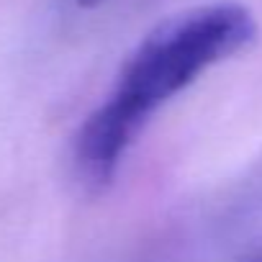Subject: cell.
Masks as SVG:
<instances>
[{
    "label": "cell",
    "mask_w": 262,
    "mask_h": 262,
    "mask_svg": "<svg viewBox=\"0 0 262 262\" xmlns=\"http://www.w3.org/2000/svg\"><path fill=\"white\" fill-rule=\"evenodd\" d=\"M257 39V21L242 3L193 6L160 21L123 59L111 90L72 142L75 178L103 193L152 116L211 67L242 54Z\"/></svg>",
    "instance_id": "1"
},
{
    "label": "cell",
    "mask_w": 262,
    "mask_h": 262,
    "mask_svg": "<svg viewBox=\"0 0 262 262\" xmlns=\"http://www.w3.org/2000/svg\"><path fill=\"white\" fill-rule=\"evenodd\" d=\"M247 193L254 198V201H262V160L252 167V172L247 175V183H244Z\"/></svg>",
    "instance_id": "2"
},
{
    "label": "cell",
    "mask_w": 262,
    "mask_h": 262,
    "mask_svg": "<svg viewBox=\"0 0 262 262\" xmlns=\"http://www.w3.org/2000/svg\"><path fill=\"white\" fill-rule=\"evenodd\" d=\"M75 3H77L80 8H98L103 0H75Z\"/></svg>",
    "instance_id": "3"
},
{
    "label": "cell",
    "mask_w": 262,
    "mask_h": 262,
    "mask_svg": "<svg viewBox=\"0 0 262 262\" xmlns=\"http://www.w3.org/2000/svg\"><path fill=\"white\" fill-rule=\"evenodd\" d=\"M239 262H262V252H249V254H244Z\"/></svg>",
    "instance_id": "4"
}]
</instances>
